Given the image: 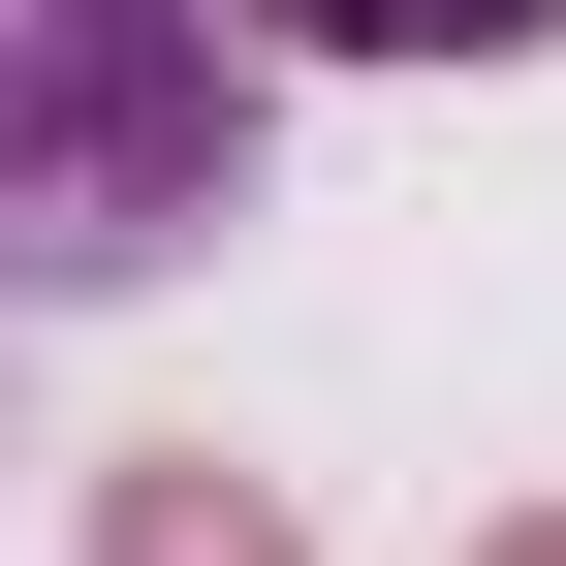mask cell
I'll return each mask as SVG.
<instances>
[{"mask_svg": "<svg viewBox=\"0 0 566 566\" xmlns=\"http://www.w3.org/2000/svg\"><path fill=\"white\" fill-rule=\"evenodd\" d=\"M252 0H0V283H158L252 221Z\"/></svg>", "mask_w": 566, "mask_h": 566, "instance_id": "1", "label": "cell"}, {"mask_svg": "<svg viewBox=\"0 0 566 566\" xmlns=\"http://www.w3.org/2000/svg\"><path fill=\"white\" fill-rule=\"evenodd\" d=\"M95 566H315V535H283V472L158 441V472H95Z\"/></svg>", "mask_w": 566, "mask_h": 566, "instance_id": "2", "label": "cell"}, {"mask_svg": "<svg viewBox=\"0 0 566 566\" xmlns=\"http://www.w3.org/2000/svg\"><path fill=\"white\" fill-rule=\"evenodd\" d=\"M252 32H283V63H535L566 0H252Z\"/></svg>", "mask_w": 566, "mask_h": 566, "instance_id": "3", "label": "cell"}, {"mask_svg": "<svg viewBox=\"0 0 566 566\" xmlns=\"http://www.w3.org/2000/svg\"><path fill=\"white\" fill-rule=\"evenodd\" d=\"M472 566H566V504H535V535H472Z\"/></svg>", "mask_w": 566, "mask_h": 566, "instance_id": "4", "label": "cell"}]
</instances>
